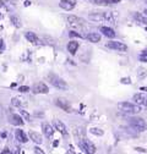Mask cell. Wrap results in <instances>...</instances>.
<instances>
[{
  "label": "cell",
  "mask_w": 147,
  "mask_h": 154,
  "mask_svg": "<svg viewBox=\"0 0 147 154\" xmlns=\"http://www.w3.org/2000/svg\"><path fill=\"white\" fill-rule=\"evenodd\" d=\"M118 14L117 12H102V11H97V12H91L88 15V18L91 21H107V22H115L117 21Z\"/></svg>",
  "instance_id": "cell-1"
},
{
  "label": "cell",
  "mask_w": 147,
  "mask_h": 154,
  "mask_svg": "<svg viewBox=\"0 0 147 154\" xmlns=\"http://www.w3.org/2000/svg\"><path fill=\"white\" fill-rule=\"evenodd\" d=\"M118 109L124 114L135 115V114H139L141 111V105H139L136 103L133 104V103H129V102H120V103H118Z\"/></svg>",
  "instance_id": "cell-2"
},
{
  "label": "cell",
  "mask_w": 147,
  "mask_h": 154,
  "mask_svg": "<svg viewBox=\"0 0 147 154\" xmlns=\"http://www.w3.org/2000/svg\"><path fill=\"white\" fill-rule=\"evenodd\" d=\"M48 80H49V82H50L54 87H57V88H59V89H63V91H66V89H67V83L61 79V77H59L58 75L49 73V75H48Z\"/></svg>",
  "instance_id": "cell-3"
},
{
  "label": "cell",
  "mask_w": 147,
  "mask_h": 154,
  "mask_svg": "<svg viewBox=\"0 0 147 154\" xmlns=\"http://www.w3.org/2000/svg\"><path fill=\"white\" fill-rule=\"evenodd\" d=\"M129 124H130V126L134 130H136L137 132H143L147 128L146 121L143 119H141V118H131V119H129Z\"/></svg>",
  "instance_id": "cell-4"
},
{
  "label": "cell",
  "mask_w": 147,
  "mask_h": 154,
  "mask_svg": "<svg viewBox=\"0 0 147 154\" xmlns=\"http://www.w3.org/2000/svg\"><path fill=\"white\" fill-rule=\"evenodd\" d=\"M79 147L81 148V150H82L83 153L92 154V153H95V152H96V147H95V144L92 143L91 141H88L87 138L81 140V141L79 142Z\"/></svg>",
  "instance_id": "cell-5"
},
{
  "label": "cell",
  "mask_w": 147,
  "mask_h": 154,
  "mask_svg": "<svg viewBox=\"0 0 147 154\" xmlns=\"http://www.w3.org/2000/svg\"><path fill=\"white\" fill-rule=\"evenodd\" d=\"M32 89H33L32 92H33L34 94H47V93L49 92V88H48V86H47L44 82L36 83Z\"/></svg>",
  "instance_id": "cell-6"
},
{
  "label": "cell",
  "mask_w": 147,
  "mask_h": 154,
  "mask_svg": "<svg viewBox=\"0 0 147 154\" xmlns=\"http://www.w3.org/2000/svg\"><path fill=\"white\" fill-rule=\"evenodd\" d=\"M107 47L109 49H113V50H117V51H126L127 50V47L125 44H123L121 42H115V41L108 42L107 43Z\"/></svg>",
  "instance_id": "cell-7"
},
{
  "label": "cell",
  "mask_w": 147,
  "mask_h": 154,
  "mask_svg": "<svg viewBox=\"0 0 147 154\" xmlns=\"http://www.w3.org/2000/svg\"><path fill=\"white\" fill-rule=\"evenodd\" d=\"M59 6L65 11H71L76 6V2L75 0H60Z\"/></svg>",
  "instance_id": "cell-8"
},
{
  "label": "cell",
  "mask_w": 147,
  "mask_h": 154,
  "mask_svg": "<svg viewBox=\"0 0 147 154\" xmlns=\"http://www.w3.org/2000/svg\"><path fill=\"white\" fill-rule=\"evenodd\" d=\"M133 100L139 104V105H142V106H147V95L146 94H142V93H137L133 97Z\"/></svg>",
  "instance_id": "cell-9"
},
{
  "label": "cell",
  "mask_w": 147,
  "mask_h": 154,
  "mask_svg": "<svg viewBox=\"0 0 147 154\" xmlns=\"http://www.w3.org/2000/svg\"><path fill=\"white\" fill-rule=\"evenodd\" d=\"M67 22L71 26H83L85 25V20L83 18H80L77 16H67Z\"/></svg>",
  "instance_id": "cell-10"
},
{
  "label": "cell",
  "mask_w": 147,
  "mask_h": 154,
  "mask_svg": "<svg viewBox=\"0 0 147 154\" xmlns=\"http://www.w3.org/2000/svg\"><path fill=\"white\" fill-rule=\"evenodd\" d=\"M55 104H57V106H59L60 109H63V110H65L66 112H71L72 111V109H71V106H70V104L65 100V99H61V98H58L57 100H55Z\"/></svg>",
  "instance_id": "cell-11"
},
{
  "label": "cell",
  "mask_w": 147,
  "mask_h": 154,
  "mask_svg": "<svg viewBox=\"0 0 147 154\" xmlns=\"http://www.w3.org/2000/svg\"><path fill=\"white\" fill-rule=\"evenodd\" d=\"M54 128H55V130H58L61 134H64V136H67L66 126H65L60 120H54Z\"/></svg>",
  "instance_id": "cell-12"
},
{
  "label": "cell",
  "mask_w": 147,
  "mask_h": 154,
  "mask_svg": "<svg viewBox=\"0 0 147 154\" xmlns=\"http://www.w3.org/2000/svg\"><path fill=\"white\" fill-rule=\"evenodd\" d=\"M28 136H30V138H31L34 143H37V144H42V143H43V137L41 136L38 132H36V131H30Z\"/></svg>",
  "instance_id": "cell-13"
},
{
  "label": "cell",
  "mask_w": 147,
  "mask_h": 154,
  "mask_svg": "<svg viewBox=\"0 0 147 154\" xmlns=\"http://www.w3.org/2000/svg\"><path fill=\"white\" fill-rule=\"evenodd\" d=\"M15 136H16V140H17L18 142H21V143H26V142L28 141V140H27V136H26V133H25V131H22V130H16Z\"/></svg>",
  "instance_id": "cell-14"
},
{
  "label": "cell",
  "mask_w": 147,
  "mask_h": 154,
  "mask_svg": "<svg viewBox=\"0 0 147 154\" xmlns=\"http://www.w3.org/2000/svg\"><path fill=\"white\" fill-rule=\"evenodd\" d=\"M99 31H101L105 37H108V38H114V37H115V32H114L112 28L107 27V26H102V27L99 28Z\"/></svg>",
  "instance_id": "cell-15"
},
{
  "label": "cell",
  "mask_w": 147,
  "mask_h": 154,
  "mask_svg": "<svg viewBox=\"0 0 147 154\" xmlns=\"http://www.w3.org/2000/svg\"><path fill=\"white\" fill-rule=\"evenodd\" d=\"M42 128H43V132H44V134H45V137L50 138V137L53 136V132H54V130H53V127H52L49 124L43 122V124H42Z\"/></svg>",
  "instance_id": "cell-16"
},
{
  "label": "cell",
  "mask_w": 147,
  "mask_h": 154,
  "mask_svg": "<svg viewBox=\"0 0 147 154\" xmlns=\"http://www.w3.org/2000/svg\"><path fill=\"white\" fill-rule=\"evenodd\" d=\"M133 17L135 18V20H136L139 23H142V25H146V26H147V17L143 16L142 14H140V12H134V14H133Z\"/></svg>",
  "instance_id": "cell-17"
},
{
  "label": "cell",
  "mask_w": 147,
  "mask_h": 154,
  "mask_svg": "<svg viewBox=\"0 0 147 154\" xmlns=\"http://www.w3.org/2000/svg\"><path fill=\"white\" fill-rule=\"evenodd\" d=\"M25 37H26V39L28 41V42H31V43H33V44H37L39 41H38V37H37L36 34H34V32H26V34H25Z\"/></svg>",
  "instance_id": "cell-18"
},
{
  "label": "cell",
  "mask_w": 147,
  "mask_h": 154,
  "mask_svg": "<svg viewBox=\"0 0 147 154\" xmlns=\"http://www.w3.org/2000/svg\"><path fill=\"white\" fill-rule=\"evenodd\" d=\"M77 49H79V43L76 42V41H71V42H69V44H67V51L70 53V54H75L76 51H77Z\"/></svg>",
  "instance_id": "cell-19"
},
{
  "label": "cell",
  "mask_w": 147,
  "mask_h": 154,
  "mask_svg": "<svg viewBox=\"0 0 147 154\" xmlns=\"http://www.w3.org/2000/svg\"><path fill=\"white\" fill-rule=\"evenodd\" d=\"M10 122L12 125H16V126L23 125V120L21 119V116H18V115H16V114H14V115H11V116H10Z\"/></svg>",
  "instance_id": "cell-20"
},
{
  "label": "cell",
  "mask_w": 147,
  "mask_h": 154,
  "mask_svg": "<svg viewBox=\"0 0 147 154\" xmlns=\"http://www.w3.org/2000/svg\"><path fill=\"white\" fill-rule=\"evenodd\" d=\"M86 38L88 42H92V43H98L101 41V35L98 33H88Z\"/></svg>",
  "instance_id": "cell-21"
},
{
  "label": "cell",
  "mask_w": 147,
  "mask_h": 154,
  "mask_svg": "<svg viewBox=\"0 0 147 154\" xmlns=\"http://www.w3.org/2000/svg\"><path fill=\"white\" fill-rule=\"evenodd\" d=\"M93 4L96 5H110V4H117L120 0H92Z\"/></svg>",
  "instance_id": "cell-22"
},
{
  "label": "cell",
  "mask_w": 147,
  "mask_h": 154,
  "mask_svg": "<svg viewBox=\"0 0 147 154\" xmlns=\"http://www.w3.org/2000/svg\"><path fill=\"white\" fill-rule=\"evenodd\" d=\"M11 22H12V25L15 26V27H17V28H20L22 25H21V22H20V20H18L17 17H15V16H11Z\"/></svg>",
  "instance_id": "cell-23"
},
{
  "label": "cell",
  "mask_w": 147,
  "mask_h": 154,
  "mask_svg": "<svg viewBox=\"0 0 147 154\" xmlns=\"http://www.w3.org/2000/svg\"><path fill=\"white\" fill-rule=\"evenodd\" d=\"M91 133L96 134V136H102V134H103V130H101L98 127H92L91 128Z\"/></svg>",
  "instance_id": "cell-24"
},
{
  "label": "cell",
  "mask_w": 147,
  "mask_h": 154,
  "mask_svg": "<svg viewBox=\"0 0 147 154\" xmlns=\"http://www.w3.org/2000/svg\"><path fill=\"white\" fill-rule=\"evenodd\" d=\"M11 103H12V105H15V106H21L23 103H22V99H20V98H12L11 99Z\"/></svg>",
  "instance_id": "cell-25"
},
{
  "label": "cell",
  "mask_w": 147,
  "mask_h": 154,
  "mask_svg": "<svg viewBox=\"0 0 147 154\" xmlns=\"http://www.w3.org/2000/svg\"><path fill=\"white\" fill-rule=\"evenodd\" d=\"M145 76H146V69H143V67L139 69V72H137L139 79H145Z\"/></svg>",
  "instance_id": "cell-26"
},
{
  "label": "cell",
  "mask_w": 147,
  "mask_h": 154,
  "mask_svg": "<svg viewBox=\"0 0 147 154\" xmlns=\"http://www.w3.org/2000/svg\"><path fill=\"white\" fill-rule=\"evenodd\" d=\"M20 112H21V115H22V116L27 120V121H30V119H31V116H30V114L26 111V110H20Z\"/></svg>",
  "instance_id": "cell-27"
},
{
  "label": "cell",
  "mask_w": 147,
  "mask_h": 154,
  "mask_svg": "<svg viewBox=\"0 0 147 154\" xmlns=\"http://www.w3.org/2000/svg\"><path fill=\"white\" fill-rule=\"evenodd\" d=\"M139 59H140V61H142V63H147V55H146V54H141V55L139 56Z\"/></svg>",
  "instance_id": "cell-28"
},
{
  "label": "cell",
  "mask_w": 147,
  "mask_h": 154,
  "mask_svg": "<svg viewBox=\"0 0 147 154\" xmlns=\"http://www.w3.org/2000/svg\"><path fill=\"white\" fill-rule=\"evenodd\" d=\"M18 91L22 92V93H26V92H28V91H30V87H27V86H22V87L18 88Z\"/></svg>",
  "instance_id": "cell-29"
},
{
  "label": "cell",
  "mask_w": 147,
  "mask_h": 154,
  "mask_svg": "<svg viewBox=\"0 0 147 154\" xmlns=\"http://www.w3.org/2000/svg\"><path fill=\"white\" fill-rule=\"evenodd\" d=\"M121 83L130 85V83H131V81H130V79H129V77H125V79H121Z\"/></svg>",
  "instance_id": "cell-30"
},
{
  "label": "cell",
  "mask_w": 147,
  "mask_h": 154,
  "mask_svg": "<svg viewBox=\"0 0 147 154\" xmlns=\"http://www.w3.org/2000/svg\"><path fill=\"white\" fill-rule=\"evenodd\" d=\"M69 35H70L71 38H74V37H77V38H81V35H80L79 33H76V32H74V31H71V32L69 33Z\"/></svg>",
  "instance_id": "cell-31"
},
{
  "label": "cell",
  "mask_w": 147,
  "mask_h": 154,
  "mask_svg": "<svg viewBox=\"0 0 147 154\" xmlns=\"http://www.w3.org/2000/svg\"><path fill=\"white\" fill-rule=\"evenodd\" d=\"M34 153H37V154H43L44 153V150H42L39 147H34V150H33Z\"/></svg>",
  "instance_id": "cell-32"
},
{
  "label": "cell",
  "mask_w": 147,
  "mask_h": 154,
  "mask_svg": "<svg viewBox=\"0 0 147 154\" xmlns=\"http://www.w3.org/2000/svg\"><path fill=\"white\" fill-rule=\"evenodd\" d=\"M135 150H136V152H142V153H146V149L140 148V147H136V148H135Z\"/></svg>",
  "instance_id": "cell-33"
},
{
  "label": "cell",
  "mask_w": 147,
  "mask_h": 154,
  "mask_svg": "<svg viewBox=\"0 0 147 154\" xmlns=\"http://www.w3.org/2000/svg\"><path fill=\"white\" fill-rule=\"evenodd\" d=\"M5 49V45H4V43H3V41L0 39V50H4Z\"/></svg>",
  "instance_id": "cell-34"
},
{
  "label": "cell",
  "mask_w": 147,
  "mask_h": 154,
  "mask_svg": "<svg viewBox=\"0 0 147 154\" xmlns=\"http://www.w3.org/2000/svg\"><path fill=\"white\" fill-rule=\"evenodd\" d=\"M3 153H10V150H9V148H5V149L3 150Z\"/></svg>",
  "instance_id": "cell-35"
},
{
  "label": "cell",
  "mask_w": 147,
  "mask_h": 154,
  "mask_svg": "<svg viewBox=\"0 0 147 154\" xmlns=\"http://www.w3.org/2000/svg\"><path fill=\"white\" fill-rule=\"evenodd\" d=\"M141 54H146V55H147V49H145V50H143Z\"/></svg>",
  "instance_id": "cell-36"
},
{
  "label": "cell",
  "mask_w": 147,
  "mask_h": 154,
  "mask_svg": "<svg viewBox=\"0 0 147 154\" xmlns=\"http://www.w3.org/2000/svg\"><path fill=\"white\" fill-rule=\"evenodd\" d=\"M143 12H145V15H146V16H147V9H146V10H145V11H143Z\"/></svg>",
  "instance_id": "cell-37"
},
{
  "label": "cell",
  "mask_w": 147,
  "mask_h": 154,
  "mask_svg": "<svg viewBox=\"0 0 147 154\" xmlns=\"http://www.w3.org/2000/svg\"><path fill=\"white\" fill-rule=\"evenodd\" d=\"M146 2H147V0H146Z\"/></svg>",
  "instance_id": "cell-38"
}]
</instances>
